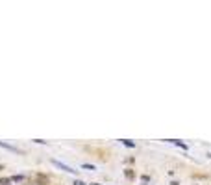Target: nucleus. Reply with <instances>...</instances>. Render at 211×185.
I'll return each mask as SVG.
<instances>
[{
    "label": "nucleus",
    "mask_w": 211,
    "mask_h": 185,
    "mask_svg": "<svg viewBox=\"0 0 211 185\" xmlns=\"http://www.w3.org/2000/svg\"><path fill=\"white\" fill-rule=\"evenodd\" d=\"M11 179H13V182H22V179H24V176H13Z\"/></svg>",
    "instance_id": "nucleus-3"
},
{
    "label": "nucleus",
    "mask_w": 211,
    "mask_h": 185,
    "mask_svg": "<svg viewBox=\"0 0 211 185\" xmlns=\"http://www.w3.org/2000/svg\"><path fill=\"white\" fill-rule=\"evenodd\" d=\"M74 185H85V183L82 182V179H76V182H74Z\"/></svg>",
    "instance_id": "nucleus-4"
},
{
    "label": "nucleus",
    "mask_w": 211,
    "mask_h": 185,
    "mask_svg": "<svg viewBox=\"0 0 211 185\" xmlns=\"http://www.w3.org/2000/svg\"><path fill=\"white\" fill-rule=\"evenodd\" d=\"M91 185H100V183H91Z\"/></svg>",
    "instance_id": "nucleus-5"
},
{
    "label": "nucleus",
    "mask_w": 211,
    "mask_h": 185,
    "mask_svg": "<svg viewBox=\"0 0 211 185\" xmlns=\"http://www.w3.org/2000/svg\"><path fill=\"white\" fill-rule=\"evenodd\" d=\"M0 146H2V148H6V150H9V152H13V154H19V152H21L19 148L11 146V144H6V143H2V141H0Z\"/></svg>",
    "instance_id": "nucleus-2"
},
{
    "label": "nucleus",
    "mask_w": 211,
    "mask_h": 185,
    "mask_svg": "<svg viewBox=\"0 0 211 185\" xmlns=\"http://www.w3.org/2000/svg\"><path fill=\"white\" fill-rule=\"evenodd\" d=\"M54 165H56V167H59V168H63V170L65 172H70V174H74V172H76V170H74V168H70L69 167V165H63V163H59V161H56V159H54V161H52Z\"/></svg>",
    "instance_id": "nucleus-1"
}]
</instances>
